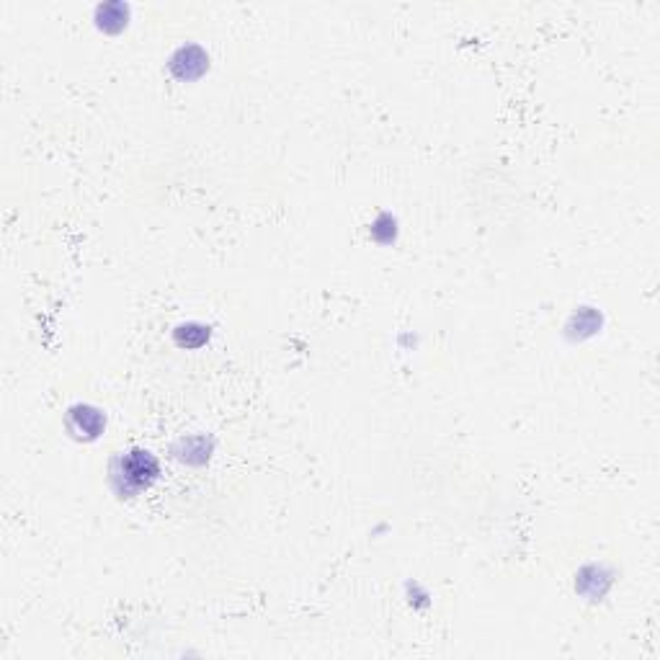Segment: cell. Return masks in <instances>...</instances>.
<instances>
[{
  "label": "cell",
  "mask_w": 660,
  "mask_h": 660,
  "mask_svg": "<svg viewBox=\"0 0 660 660\" xmlns=\"http://www.w3.org/2000/svg\"><path fill=\"white\" fill-rule=\"evenodd\" d=\"M119 465H122V472L117 475V480H122L124 493H137V490L147 488L158 475V462L147 452L127 454Z\"/></svg>",
  "instance_id": "obj_1"
}]
</instances>
